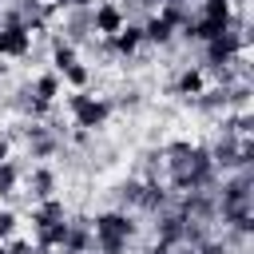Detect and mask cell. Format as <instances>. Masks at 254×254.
I'll list each match as a JSON object with an SVG mask.
<instances>
[{
  "instance_id": "1",
  "label": "cell",
  "mask_w": 254,
  "mask_h": 254,
  "mask_svg": "<svg viewBox=\"0 0 254 254\" xmlns=\"http://www.w3.org/2000/svg\"><path fill=\"white\" fill-rule=\"evenodd\" d=\"M163 147V179L175 194L187 190H214L218 187V171L210 163L206 143H190V139H171L159 143Z\"/></svg>"
},
{
  "instance_id": "2",
  "label": "cell",
  "mask_w": 254,
  "mask_h": 254,
  "mask_svg": "<svg viewBox=\"0 0 254 254\" xmlns=\"http://www.w3.org/2000/svg\"><path fill=\"white\" fill-rule=\"evenodd\" d=\"M135 234H139V214H131V210L107 206V210H99L91 218L95 254H127L131 242H135Z\"/></svg>"
},
{
  "instance_id": "3",
  "label": "cell",
  "mask_w": 254,
  "mask_h": 254,
  "mask_svg": "<svg viewBox=\"0 0 254 254\" xmlns=\"http://www.w3.org/2000/svg\"><path fill=\"white\" fill-rule=\"evenodd\" d=\"M64 107L71 115V127H83L91 135H99L107 127V119L115 115L111 111V99L107 95H95V91H67L64 95Z\"/></svg>"
},
{
  "instance_id": "4",
  "label": "cell",
  "mask_w": 254,
  "mask_h": 254,
  "mask_svg": "<svg viewBox=\"0 0 254 254\" xmlns=\"http://www.w3.org/2000/svg\"><path fill=\"white\" fill-rule=\"evenodd\" d=\"M20 183H24V190H28L32 202L56 198V190H60V175H56V167H48V163H32Z\"/></svg>"
},
{
  "instance_id": "5",
  "label": "cell",
  "mask_w": 254,
  "mask_h": 254,
  "mask_svg": "<svg viewBox=\"0 0 254 254\" xmlns=\"http://www.w3.org/2000/svg\"><path fill=\"white\" fill-rule=\"evenodd\" d=\"M143 24V44L147 48H155V52H167V48H175L179 44V28L163 16V12H151L147 20H139Z\"/></svg>"
},
{
  "instance_id": "6",
  "label": "cell",
  "mask_w": 254,
  "mask_h": 254,
  "mask_svg": "<svg viewBox=\"0 0 254 254\" xmlns=\"http://www.w3.org/2000/svg\"><path fill=\"white\" fill-rule=\"evenodd\" d=\"M107 44H111V52H115V60H119V64H131V60L147 48V44H143V24H139V20H127V24H123Z\"/></svg>"
},
{
  "instance_id": "7",
  "label": "cell",
  "mask_w": 254,
  "mask_h": 254,
  "mask_svg": "<svg viewBox=\"0 0 254 254\" xmlns=\"http://www.w3.org/2000/svg\"><path fill=\"white\" fill-rule=\"evenodd\" d=\"M202 87H206V75H202V67L187 64V67H179V71H175V79H171L163 91H167L171 99H183V103H187V99H194Z\"/></svg>"
},
{
  "instance_id": "8",
  "label": "cell",
  "mask_w": 254,
  "mask_h": 254,
  "mask_svg": "<svg viewBox=\"0 0 254 254\" xmlns=\"http://www.w3.org/2000/svg\"><path fill=\"white\" fill-rule=\"evenodd\" d=\"M60 250H71V254H91V250H95L91 218H87V214H67V234H64V246H60Z\"/></svg>"
},
{
  "instance_id": "9",
  "label": "cell",
  "mask_w": 254,
  "mask_h": 254,
  "mask_svg": "<svg viewBox=\"0 0 254 254\" xmlns=\"http://www.w3.org/2000/svg\"><path fill=\"white\" fill-rule=\"evenodd\" d=\"M123 24H127V16L119 12V4H115V0H95V8H91V28H95V36L111 40Z\"/></svg>"
},
{
  "instance_id": "10",
  "label": "cell",
  "mask_w": 254,
  "mask_h": 254,
  "mask_svg": "<svg viewBox=\"0 0 254 254\" xmlns=\"http://www.w3.org/2000/svg\"><path fill=\"white\" fill-rule=\"evenodd\" d=\"M32 36L20 24H0V60H28Z\"/></svg>"
},
{
  "instance_id": "11",
  "label": "cell",
  "mask_w": 254,
  "mask_h": 254,
  "mask_svg": "<svg viewBox=\"0 0 254 254\" xmlns=\"http://www.w3.org/2000/svg\"><path fill=\"white\" fill-rule=\"evenodd\" d=\"M28 83H32V95H36L40 103H48V107H56V99L64 95V79H60L52 67H48V71H36Z\"/></svg>"
},
{
  "instance_id": "12",
  "label": "cell",
  "mask_w": 254,
  "mask_h": 254,
  "mask_svg": "<svg viewBox=\"0 0 254 254\" xmlns=\"http://www.w3.org/2000/svg\"><path fill=\"white\" fill-rule=\"evenodd\" d=\"M48 60H52V71L60 75V71H67L71 64H79V48H71L67 40H60L56 32L48 36Z\"/></svg>"
},
{
  "instance_id": "13",
  "label": "cell",
  "mask_w": 254,
  "mask_h": 254,
  "mask_svg": "<svg viewBox=\"0 0 254 254\" xmlns=\"http://www.w3.org/2000/svg\"><path fill=\"white\" fill-rule=\"evenodd\" d=\"M107 99H111V111H139V107L147 103L139 83H119L115 95H107Z\"/></svg>"
},
{
  "instance_id": "14",
  "label": "cell",
  "mask_w": 254,
  "mask_h": 254,
  "mask_svg": "<svg viewBox=\"0 0 254 254\" xmlns=\"http://www.w3.org/2000/svg\"><path fill=\"white\" fill-rule=\"evenodd\" d=\"M64 218H67L64 198H44V202H32V226H48V222H64Z\"/></svg>"
},
{
  "instance_id": "15",
  "label": "cell",
  "mask_w": 254,
  "mask_h": 254,
  "mask_svg": "<svg viewBox=\"0 0 254 254\" xmlns=\"http://www.w3.org/2000/svg\"><path fill=\"white\" fill-rule=\"evenodd\" d=\"M24 171H28V167H24V163H16V155H12L8 163H0V202H4V198H16Z\"/></svg>"
},
{
  "instance_id": "16",
  "label": "cell",
  "mask_w": 254,
  "mask_h": 254,
  "mask_svg": "<svg viewBox=\"0 0 254 254\" xmlns=\"http://www.w3.org/2000/svg\"><path fill=\"white\" fill-rule=\"evenodd\" d=\"M194 16H198V20H214V24H230L234 8H230V0H202V4L194 8Z\"/></svg>"
},
{
  "instance_id": "17",
  "label": "cell",
  "mask_w": 254,
  "mask_h": 254,
  "mask_svg": "<svg viewBox=\"0 0 254 254\" xmlns=\"http://www.w3.org/2000/svg\"><path fill=\"white\" fill-rule=\"evenodd\" d=\"M60 79H64L71 91H87V83H91V67L79 60V64H71L67 71H60Z\"/></svg>"
},
{
  "instance_id": "18",
  "label": "cell",
  "mask_w": 254,
  "mask_h": 254,
  "mask_svg": "<svg viewBox=\"0 0 254 254\" xmlns=\"http://www.w3.org/2000/svg\"><path fill=\"white\" fill-rule=\"evenodd\" d=\"M16 234H20V214L12 206H0V242H8Z\"/></svg>"
},
{
  "instance_id": "19",
  "label": "cell",
  "mask_w": 254,
  "mask_h": 254,
  "mask_svg": "<svg viewBox=\"0 0 254 254\" xmlns=\"http://www.w3.org/2000/svg\"><path fill=\"white\" fill-rule=\"evenodd\" d=\"M12 147H16V143H12L8 135H0V163H8V159H12Z\"/></svg>"
},
{
  "instance_id": "20",
  "label": "cell",
  "mask_w": 254,
  "mask_h": 254,
  "mask_svg": "<svg viewBox=\"0 0 254 254\" xmlns=\"http://www.w3.org/2000/svg\"><path fill=\"white\" fill-rule=\"evenodd\" d=\"M8 71H12V64H8V60H0V83L8 79Z\"/></svg>"
},
{
  "instance_id": "21",
  "label": "cell",
  "mask_w": 254,
  "mask_h": 254,
  "mask_svg": "<svg viewBox=\"0 0 254 254\" xmlns=\"http://www.w3.org/2000/svg\"><path fill=\"white\" fill-rule=\"evenodd\" d=\"M0 254H8V250H4V242H0Z\"/></svg>"
}]
</instances>
